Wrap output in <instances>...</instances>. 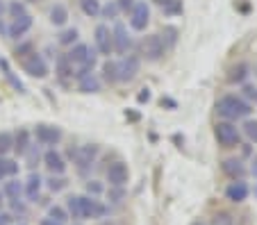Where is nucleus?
Returning <instances> with one entry per match:
<instances>
[{"label": "nucleus", "mask_w": 257, "mask_h": 225, "mask_svg": "<svg viewBox=\"0 0 257 225\" xmlns=\"http://www.w3.org/2000/svg\"><path fill=\"white\" fill-rule=\"evenodd\" d=\"M66 211L75 220H100L109 214V207L96 196H71L66 200Z\"/></svg>", "instance_id": "1"}, {"label": "nucleus", "mask_w": 257, "mask_h": 225, "mask_svg": "<svg viewBox=\"0 0 257 225\" xmlns=\"http://www.w3.org/2000/svg\"><path fill=\"white\" fill-rule=\"evenodd\" d=\"M252 112L250 103L241 96H234V93H228V96H221L216 100V114L225 121H239V118H248Z\"/></svg>", "instance_id": "2"}, {"label": "nucleus", "mask_w": 257, "mask_h": 225, "mask_svg": "<svg viewBox=\"0 0 257 225\" xmlns=\"http://www.w3.org/2000/svg\"><path fill=\"white\" fill-rule=\"evenodd\" d=\"M98 152H100V148H98L96 143H84V146H78L75 150L71 148L68 155L73 157V164H75V168H78L80 175H87L89 168L96 164Z\"/></svg>", "instance_id": "3"}, {"label": "nucleus", "mask_w": 257, "mask_h": 225, "mask_svg": "<svg viewBox=\"0 0 257 225\" xmlns=\"http://www.w3.org/2000/svg\"><path fill=\"white\" fill-rule=\"evenodd\" d=\"M214 139L221 148H237L241 141V134H239V127L232 121H218L214 125Z\"/></svg>", "instance_id": "4"}, {"label": "nucleus", "mask_w": 257, "mask_h": 225, "mask_svg": "<svg viewBox=\"0 0 257 225\" xmlns=\"http://www.w3.org/2000/svg\"><path fill=\"white\" fill-rule=\"evenodd\" d=\"M34 139H37V143H39V146L55 148L64 139V132H62V127H57V125L39 123V125L34 127Z\"/></svg>", "instance_id": "5"}, {"label": "nucleus", "mask_w": 257, "mask_h": 225, "mask_svg": "<svg viewBox=\"0 0 257 225\" xmlns=\"http://www.w3.org/2000/svg\"><path fill=\"white\" fill-rule=\"evenodd\" d=\"M141 55H144L148 62H160L166 55V46L162 41L160 35H146L141 41Z\"/></svg>", "instance_id": "6"}, {"label": "nucleus", "mask_w": 257, "mask_h": 225, "mask_svg": "<svg viewBox=\"0 0 257 225\" xmlns=\"http://www.w3.org/2000/svg\"><path fill=\"white\" fill-rule=\"evenodd\" d=\"M116 69H118V82H132L139 75L141 59L137 55H123L116 62Z\"/></svg>", "instance_id": "7"}, {"label": "nucleus", "mask_w": 257, "mask_h": 225, "mask_svg": "<svg viewBox=\"0 0 257 225\" xmlns=\"http://www.w3.org/2000/svg\"><path fill=\"white\" fill-rule=\"evenodd\" d=\"M23 73H28L30 78L44 80L48 75V64H46V59L39 53H32L23 59Z\"/></svg>", "instance_id": "8"}, {"label": "nucleus", "mask_w": 257, "mask_h": 225, "mask_svg": "<svg viewBox=\"0 0 257 225\" xmlns=\"http://www.w3.org/2000/svg\"><path fill=\"white\" fill-rule=\"evenodd\" d=\"M151 23V7L146 5L144 0H137V5L130 12V28L135 32H144Z\"/></svg>", "instance_id": "9"}, {"label": "nucleus", "mask_w": 257, "mask_h": 225, "mask_svg": "<svg viewBox=\"0 0 257 225\" xmlns=\"http://www.w3.org/2000/svg\"><path fill=\"white\" fill-rule=\"evenodd\" d=\"M93 41H96V50L100 55H109L114 53V39H112V30H109V25L100 23L96 30H93Z\"/></svg>", "instance_id": "10"}, {"label": "nucleus", "mask_w": 257, "mask_h": 225, "mask_svg": "<svg viewBox=\"0 0 257 225\" xmlns=\"http://www.w3.org/2000/svg\"><path fill=\"white\" fill-rule=\"evenodd\" d=\"M107 182L109 186H125L130 182V168H127L125 162H114L107 166Z\"/></svg>", "instance_id": "11"}, {"label": "nucleus", "mask_w": 257, "mask_h": 225, "mask_svg": "<svg viewBox=\"0 0 257 225\" xmlns=\"http://www.w3.org/2000/svg\"><path fill=\"white\" fill-rule=\"evenodd\" d=\"M112 39H114V53L127 55V50L132 48V37L123 23H116L112 28Z\"/></svg>", "instance_id": "12"}, {"label": "nucleus", "mask_w": 257, "mask_h": 225, "mask_svg": "<svg viewBox=\"0 0 257 225\" xmlns=\"http://www.w3.org/2000/svg\"><path fill=\"white\" fill-rule=\"evenodd\" d=\"M32 25H34V19L30 14H23V16H19V19H12L10 28H7V37L21 41L30 30H32Z\"/></svg>", "instance_id": "13"}, {"label": "nucleus", "mask_w": 257, "mask_h": 225, "mask_svg": "<svg viewBox=\"0 0 257 225\" xmlns=\"http://www.w3.org/2000/svg\"><path fill=\"white\" fill-rule=\"evenodd\" d=\"M44 166L50 171V175H64L66 173V162L55 148H48L44 152Z\"/></svg>", "instance_id": "14"}, {"label": "nucleus", "mask_w": 257, "mask_h": 225, "mask_svg": "<svg viewBox=\"0 0 257 225\" xmlns=\"http://www.w3.org/2000/svg\"><path fill=\"white\" fill-rule=\"evenodd\" d=\"M41 186H44V180H41L39 173H30L28 180L23 182V193L28 196L30 202H37L39 200V193H41Z\"/></svg>", "instance_id": "15"}, {"label": "nucleus", "mask_w": 257, "mask_h": 225, "mask_svg": "<svg viewBox=\"0 0 257 225\" xmlns=\"http://www.w3.org/2000/svg\"><path fill=\"white\" fill-rule=\"evenodd\" d=\"M248 193H250V189H248V184L243 180L230 182L228 189H225V198H228L230 202H243V200H248Z\"/></svg>", "instance_id": "16"}, {"label": "nucleus", "mask_w": 257, "mask_h": 225, "mask_svg": "<svg viewBox=\"0 0 257 225\" xmlns=\"http://www.w3.org/2000/svg\"><path fill=\"white\" fill-rule=\"evenodd\" d=\"M30 148H32V132H30L28 127H19L14 132V152L23 157Z\"/></svg>", "instance_id": "17"}, {"label": "nucleus", "mask_w": 257, "mask_h": 225, "mask_svg": "<svg viewBox=\"0 0 257 225\" xmlns=\"http://www.w3.org/2000/svg\"><path fill=\"white\" fill-rule=\"evenodd\" d=\"M221 171H223L230 180H243V175H246V166H243L241 159H225V162L221 164Z\"/></svg>", "instance_id": "18"}, {"label": "nucleus", "mask_w": 257, "mask_h": 225, "mask_svg": "<svg viewBox=\"0 0 257 225\" xmlns=\"http://www.w3.org/2000/svg\"><path fill=\"white\" fill-rule=\"evenodd\" d=\"M248 73H250V66H248L246 62H239L234 64L232 69L228 71V82L230 84H243L248 78Z\"/></svg>", "instance_id": "19"}, {"label": "nucleus", "mask_w": 257, "mask_h": 225, "mask_svg": "<svg viewBox=\"0 0 257 225\" xmlns=\"http://www.w3.org/2000/svg\"><path fill=\"white\" fill-rule=\"evenodd\" d=\"M73 69H75V66L68 62L66 55H59L57 62H55V73H57V78L62 80V82H66L68 78H73V73H75Z\"/></svg>", "instance_id": "20"}, {"label": "nucleus", "mask_w": 257, "mask_h": 225, "mask_svg": "<svg viewBox=\"0 0 257 225\" xmlns=\"http://www.w3.org/2000/svg\"><path fill=\"white\" fill-rule=\"evenodd\" d=\"M50 23H53L55 28H64V25L68 23V10H66V5L57 3V5L50 7Z\"/></svg>", "instance_id": "21"}, {"label": "nucleus", "mask_w": 257, "mask_h": 225, "mask_svg": "<svg viewBox=\"0 0 257 225\" xmlns=\"http://www.w3.org/2000/svg\"><path fill=\"white\" fill-rule=\"evenodd\" d=\"M78 89L82 93H98V91H100V78H98V75H93V73L84 75L82 80H78Z\"/></svg>", "instance_id": "22"}, {"label": "nucleus", "mask_w": 257, "mask_h": 225, "mask_svg": "<svg viewBox=\"0 0 257 225\" xmlns=\"http://www.w3.org/2000/svg\"><path fill=\"white\" fill-rule=\"evenodd\" d=\"M19 175V162L10 159V157H3L0 155V180H5V177H16Z\"/></svg>", "instance_id": "23"}, {"label": "nucleus", "mask_w": 257, "mask_h": 225, "mask_svg": "<svg viewBox=\"0 0 257 225\" xmlns=\"http://www.w3.org/2000/svg\"><path fill=\"white\" fill-rule=\"evenodd\" d=\"M0 71H3V75H5V80L12 84V87L16 89V91H19V93H25L23 82H21V80L16 78L14 73H12V69H10V62H7V59H0Z\"/></svg>", "instance_id": "24"}, {"label": "nucleus", "mask_w": 257, "mask_h": 225, "mask_svg": "<svg viewBox=\"0 0 257 225\" xmlns=\"http://www.w3.org/2000/svg\"><path fill=\"white\" fill-rule=\"evenodd\" d=\"M3 193H5L10 200H19L21 193H23V182L16 180V177H12L10 182H5V186H3Z\"/></svg>", "instance_id": "25"}, {"label": "nucleus", "mask_w": 257, "mask_h": 225, "mask_svg": "<svg viewBox=\"0 0 257 225\" xmlns=\"http://www.w3.org/2000/svg\"><path fill=\"white\" fill-rule=\"evenodd\" d=\"M160 7H162V14L169 16V19L180 16L182 14V10H185V7H182V0H164Z\"/></svg>", "instance_id": "26"}, {"label": "nucleus", "mask_w": 257, "mask_h": 225, "mask_svg": "<svg viewBox=\"0 0 257 225\" xmlns=\"http://www.w3.org/2000/svg\"><path fill=\"white\" fill-rule=\"evenodd\" d=\"M102 80L109 84L118 82V69H116V62H112V59H107L105 64H102Z\"/></svg>", "instance_id": "27"}, {"label": "nucleus", "mask_w": 257, "mask_h": 225, "mask_svg": "<svg viewBox=\"0 0 257 225\" xmlns=\"http://www.w3.org/2000/svg\"><path fill=\"white\" fill-rule=\"evenodd\" d=\"M100 0H80V10L84 12V16H89V19H96V16H100Z\"/></svg>", "instance_id": "28"}, {"label": "nucleus", "mask_w": 257, "mask_h": 225, "mask_svg": "<svg viewBox=\"0 0 257 225\" xmlns=\"http://www.w3.org/2000/svg\"><path fill=\"white\" fill-rule=\"evenodd\" d=\"M57 44L59 46H73V44H78V30L75 28H66L59 32L57 37Z\"/></svg>", "instance_id": "29"}, {"label": "nucleus", "mask_w": 257, "mask_h": 225, "mask_svg": "<svg viewBox=\"0 0 257 225\" xmlns=\"http://www.w3.org/2000/svg\"><path fill=\"white\" fill-rule=\"evenodd\" d=\"M46 186H48V191H53V193H59V191H64L68 186V180L64 175H50Z\"/></svg>", "instance_id": "30"}, {"label": "nucleus", "mask_w": 257, "mask_h": 225, "mask_svg": "<svg viewBox=\"0 0 257 225\" xmlns=\"http://www.w3.org/2000/svg\"><path fill=\"white\" fill-rule=\"evenodd\" d=\"M12 150H14V134L3 130V132H0V155L5 157L7 152H12Z\"/></svg>", "instance_id": "31"}, {"label": "nucleus", "mask_w": 257, "mask_h": 225, "mask_svg": "<svg viewBox=\"0 0 257 225\" xmlns=\"http://www.w3.org/2000/svg\"><path fill=\"white\" fill-rule=\"evenodd\" d=\"M162 41H164L166 48H171V46L178 44V28H173V25H166L164 30H162Z\"/></svg>", "instance_id": "32"}, {"label": "nucleus", "mask_w": 257, "mask_h": 225, "mask_svg": "<svg viewBox=\"0 0 257 225\" xmlns=\"http://www.w3.org/2000/svg\"><path fill=\"white\" fill-rule=\"evenodd\" d=\"M118 14H121V10H118L116 0H112V3H107V5L100 7V16L102 19H109V21H116Z\"/></svg>", "instance_id": "33"}, {"label": "nucleus", "mask_w": 257, "mask_h": 225, "mask_svg": "<svg viewBox=\"0 0 257 225\" xmlns=\"http://www.w3.org/2000/svg\"><path fill=\"white\" fill-rule=\"evenodd\" d=\"M48 218L57 220V223H66V220H68V211L64 209V207H59V205H53L48 209Z\"/></svg>", "instance_id": "34"}, {"label": "nucleus", "mask_w": 257, "mask_h": 225, "mask_svg": "<svg viewBox=\"0 0 257 225\" xmlns=\"http://www.w3.org/2000/svg\"><path fill=\"white\" fill-rule=\"evenodd\" d=\"M123 198H125V189H123V186H109V191H107V200L114 202V205H118V202H123Z\"/></svg>", "instance_id": "35"}, {"label": "nucleus", "mask_w": 257, "mask_h": 225, "mask_svg": "<svg viewBox=\"0 0 257 225\" xmlns=\"http://www.w3.org/2000/svg\"><path fill=\"white\" fill-rule=\"evenodd\" d=\"M7 12H10L12 19H19V16L28 14V10H25V3H21V0H12L10 5H7Z\"/></svg>", "instance_id": "36"}, {"label": "nucleus", "mask_w": 257, "mask_h": 225, "mask_svg": "<svg viewBox=\"0 0 257 225\" xmlns=\"http://www.w3.org/2000/svg\"><path fill=\"white\" fill-rule=\"evenodd\" d=\"M243 134H246L252 143H257V121L246 118V123H243Z\"/></svg>", "instance_id": "37"}, {"label": "nucleus", "mask_w": 257, "mask_h": 225, "mask_svg": "<svg viewBox=\"0 0 257 225\" xmlns=\"http://www.w3.org/2000/svg\"><path fill=\"white\" fill-rule=\"evenodd\" d=\"M34 53V44L32 41H23V44H19L16 46V50H14V55L16 57H28V55H32Z\"/></svg>", "instance_id": "38"}, {"label": "nucleus", "mask_w": 257, "mask_h": 225, "mask_svg": "<svg viewBox=\"0 0 257 225\" xmlns=\"http://www.w3.org/2000/svg\"><path fill=\"white\" fill-rule=\"evenodd\" d=\"M84 189H87V196H100L102 193V184L98 180H89L84 184Z\"/></svg>", "instance_id": "39"}, {"label": "nucleus", "mask_w": 257, "mask_h": 225, "mask_svg": "<svg viewBox=\"0 0 257 225\" xmlns=\"http://www.w3.org/2000/svg\"><path fill=\"white\" fill-rule=\"evenodd\" d=\"M243 98L250 100V103H257V87H255V84H246V82H243Z\"/></svg>", "instance_id": "40"}, {"label": "nucleus", "mask_w": 257, "mask_h": 225, "mask_svg": "<svg viewBox=\"0 0 257 225\" xmlns=\"http://www.w3.org/2000/svg\"><path fill=\"white\" fill-rule=\"evenodd\" d=\"M116 5H118V10L127 14V12H132V7L137 5V0H116Z\"/></svg>", "instance_id": "41"}, {"label": "nucleus", "mask_w": 257, "mask_h": 225, "mask_svg": "<svg viewBox=\"0 0 257 225\" xmlns=\"http://www.w3.org/2000/svg\"><path fill=\"white\" fill-rule=\"evenodd\" d=\"M25 155H28V159H30V164L28 166L32 168V166H37V162H39V150H32V148H30L28 152H25Z\"/></svg>", "instance_id": "42"}, {"label": "nucleus", "mask_w": 257, "mask_h": 225, "mask_svg": "<svg viewBox=\"0 0 257 225\" xmlns=\"http://www.w3.org/2000/svg\"><path fill=\"white\" fill-rule=\"evenodd\" d=\"M10 202H12V211H19V214H25V211H28V207L21 202V198L19 200H10Z\"/></svg>", "instance_id": "43"}, {"label": "nucleus", "mask_w": 257, "mask_h": 225, "mask_svg": "<svg viewBox=\"0 0 257 225\" xmlns=\"http://www.w3.org/2000/svg\"><path fill=\"white\" fill-rule=\"evenodd\" d=\"M12 218H14V216H12L10 211H3V209H0V225H12Z\"/></svg>", "instance_id": "44"}, {"label": "nucleus", "mask_w": 257, "mask_h": 225, "mask_svg": "<svg viewBox=\"0 0 257 225\" xmlns=\"http://www.w3.org/2000/svg\"><path fill=\"white\" fill-rule=\"evenodd\" d=\"M137 100H139V103H148V100H151V89H141V93L139 96H137Z\"/></svg>", "instance_id": "45"}, {"label": "nucleus", "mask_w": 257, "mask_h": 225, "mask_svg": "<svg viewBox=\"0 0 257 225\" xmlns=\"http://www.w3.org/2000/svg\"><path fill=\"white\" fill-rule=\"evenodd\" d=\"M250 173H252V177H257V157L252 159V164H250Z\"/></svg>", "instance_id": "46"}, {"label": "nucleus", "mask_w": 257, "mask_h": 225, "mask_svg": "<svg viewBox=\"0 0 257 225\" xmlns=\"http://www.w3.org/2000/svg\"><path fill=\"white\" fill-rule=\"evenodd\" d=\"M41 225H64V223H57V220H53V218H44Z\"/></svg>", "instance_id": "47"}, {"label": "nucleus", "mask_w": 257, "mask_h": 225, "mask_svg": "<svg viewBox=\"0 0 257 225\" xmlns=\"http://www.w3.org/2000/svg\"><path fill=\"white\" fill-rule=\"evenodd\" d=\"M5 12H7V5H5V0H0V16L5 14Z\"/></svg>", "instance_id": "48"}, {"label": "nucleus", "mask_w": 257, "mask_h": 225, "mask_svg": "<svg viewBox=\"0 0 257 225\" xmlns=\"http://www.w3.org/2000/svg\"><path fill=\"white\" fill-rule=\"evenodd\" d=\"M0 32H3V35H7V28H5V23H3V21H0Z\"/></svg>", "instance_id": "49"}, {"label": "nucleus", "mask_w": 257, "mask_h": 225, "mask_svg": "<svg viewBox=\"0 0 257 225\" xmlns=\"http://www.w3.org/2000/svg\"><path fill=\"white\" fill-rule=\"evenodd\" d=\"M153 3H155V5H162V3H164V0H153Z\"/></svg>", "instance_id": "50"}, {"label": "nucleus", "mask_w": 257, "mask_h": 225, "mask_svg": "<svg viewBox=\"0 0 257 225\" xmlns=\"http://www.w3.org/2000/svg\"><path fill=\"white\" fill-rule=\"evenodd\" d=\"M0 209H3V196H0Z\"/></svg>", "instance_id": "51"}, {"label": "nucleus", "mask_w": 257, "mask_h": 225, "mask_svg": "<svg viewBox=\"0 0 257 225\" xmlns=\"http://www.w3.org/2000/svg\"><path fill=\"white\" fill-rule=\"evenodd\" d=\"M28 3H39V0H28Z\"/></svg>", "instance_id": "52"}, {"label": "nucleus", "mask_w": 257, "mask_h": 225, "mask_svg": "<svg viewBox=\"0 0 257 225\" xmlns=\"http://www.w3.org/2000/svg\"><path fill=\"white\" fill-rule=\"evenodd\" d=\"M21 225H25V223H21Z\"/></svg>", "instance_id": "53"}]
</instances>
